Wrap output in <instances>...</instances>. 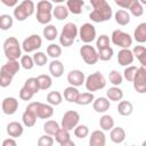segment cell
Masks as SVG:
<instances>
[{
  "label": "cell",
  "mask_w": 146,
  "mask_h": 146,
  "mask_svg": "<svg viewBox=\"0 0 146 146\" xmlns=\"http://www.w3.org/2000/svg\"><path fill=\"white\" fill-rule=\"evenodd\" d=\"M92 6V10L89 14V18L94 23L107 22L112 18L113 10L106 0H89Z\"/></svg>",
  "instance_id": "6da1fadb"
},
{
  "label": "cell",
  "mask_w": 146,
  "mask_h": 146,
  "mask_svg": "<svg viewBox=\"0 0 146 146\" xmlns=\"http://www.w3.org/2000/svg\"><path fill=\"white\" fill-rule=\"evenodd\" d=\"M52 2L48 0H40L36 3V21L42 24L47 25L52 19Z\"/></svg>",
  "instance_id": "7a4b0ae2"
},
{
  "label": "cell",
  "mask_w": 146,
  "mask_h": 146,
  "mask_svg": "<svg viewBox=\"0 0 146 146\" xmlns=\"http://www.w3.org/2000/svg\"><path fill=\"white\" fill-rule=\"evenodd\" d=\"M79 34V29L74 23H66L63 29L62 32L59 34V43L63 47H70L73 44V42L75 41V38Z\"/></svg>",
  "instance_id": "3957f363"
},
{
  "label": "cell",
  "mask_w": 146,
  "mask_h": 146,
  "mask_svg": "<svg viewBox=\"0 0 146 146\" xmlns=\"http://www.w3.org/2000/svg\"><path fill=\"white\" fill-rule=\"evenodd\" d=\"M22 44L15 36H9L3 42V52L7 59H18L22 55Z\"/></svg>",
  "instance_id": "277c9868"
},
{
  "label": "cell",
  "mask_w": 146,
  "mask_h": 146,
  "mask_svg": "<svg viewBox=\"0 0 146 146\" xmlns=\"http://www.w3.org/2000/svg\"><path fill=\"white\" fill-rule=\"evenodd\" d=\"M84 86H86V89L88 91H90V92L98 91V90H102V89L105 88L106 79H105V76L99 71H96V72L89 74L86 78Z\"/></svg>",
  "instance_id": "5b68a950"
},
{
  "label": "cell",
  "mask_w": 146,
  "mask_h": 146,
  "mask_svg": "<svg viewBox=\"0 0 146 146\" xmlns=\"http://www.w3.org/2000/svg\"><path fill=\"white\" fill-rule=\"evenodd\" d=\"M34 10H35V5L32 0H23L21 3H18L15 7L14 17L19 22H23L30 16H32Z\"/></svg>",
  "instance_id": "8992f818"
},
{
  "label": "cell",
  "mask_w": 146,
  "mask_h": 146,
  "mask_svg": "<svg viewBox=\"0 0 146 146\" xmlns=\"http://www.w3.org/2000/svg\"><path fill=\"white\" fill-rule=\"evenodd\" d=\"M115 5L123 9H129L132 16L140 17L144 14V7L139 0H114Z\"/></svg>",
  "instance_id": "52a82bcc"
},
{
  "label": "cell",
  "mask_w": 146,
  "mask_h": 146,
  "mask_svg": "<svg viewBox=\"0 0 146 146\" xmlns=\"http://www.w3.org/2000/svg\"><path fill=\"white\" fill-rule=\"evenodd\" d=\"M111 41L114 46H117L120 48H130L133 40L129 33L123 32L122 30H114L111 35Z\"/></svg>",
  "instance_id": "ba28073f"
},
{
  "label": "cell",
  "mask_w": 146,
  "mask_h": 146,
  "mask_svg": "<svg viewBox=\"0 0 146 146\" xmlns=\"http://www.w3.org/2000/svg\"><path fill=\"white\" fill-rule=\"evenodd\" d=\"M80 56L82 57L83 62L88 65H95L99 59L98 50H96V48L90 46L89 43H86L80 48Z\"/></svg>",
  "instance_id": "9c48e42d"
},
{
  "label": "cell",
  "mask_w": 146,
  "mask_h": 146,
  "mask_svg": "<svg viewBox=\"0 0 146 146\" xmlns=\"http://www.w3.org/2000/svg\"><path fill=\"white\" fill-rule=\"evenodd\" d=\"M80 121V114L76 111H66L62 117V122H60V127L67 129V130H74V128L79 124Z\"/></svg>",
  "instance_id": "30bf717a"
},
{
  "label": "cell",
  "mask_w": 146,
  "mask_h": 146,
  "mask_svg": "<svg viewBox=\"0 0 146 146\" xmlns=\"http://www.w3.org/2000/svg\"><path fill=\"white\" fill-rule=\"evenodd\" d=\"M42 46V39L38 34H31L27 38H25L22 42V49L25 52H33L40 49Z\"/></svg>",
  "instance_id": "8fae6325"
},
{
  "label": "cell",
  "mask_w": 146,
  "mask_h": 146,
  "mask_svg": "<svg viewBox=\"0 0 146 146\" xmlns=\"http://www.w3.org/2000/svg\"><path fill=\"white\" fill-rule=\"evenodd\" d=\"M80 40L84 43H90L96 39V27L91 23H84L79 29Z\"/></svg>",
  "instance_id": "7c38bea8"
},
{
  "label": "cell",
  "mask_w": 146,
  "mask_h": 146,
  "mask_svg": "<svg viewBox=\"0 0 146 146\" xmlns=\"http://www.w3.org/2000/svg\"><path fill=\"white\" fill-rule=\"evenodd\" d=\"M132 83H133V89L138 94H146V71L144 70L143 66L138 67Z\"/></svg>",
  "instance_id": "4fadbf2b"
},
{
  "label": "cell",
  "mask_w": 146,
  "mask_h": 146,
  "mask_svg": "<svg viewBox=\"0 0 146 146\" xmlns=\"http://www.w3.org/2000/svg\"><path fill=\"white\" fill-rule=\"evenodd\" d=\"M1 108L3 114L6 115H13L18 110V100L15 97H6L3 98L1 103Z\"/></svg>",
  "instance_id": "5bb4252c"
},
{
  "label": "cell",
  "mask_w": 146,
  "mask_h": 146,
  "mask_svg": "<svg viewBox=\"0 0 146 146\" xmlns=\"http://www.w3.org/2000/svg\"><path fill=\"white\" fill-rule=\"evenodd\" d=\"M67 82L71 86L80 87L86 82V75L80 70H72L67 74Z\"/></svg>",
  "instance_id": "9a60e30c"
},
{
  "label": "cell",
  "mask_w": 146,
  "mask_h": 146,
  "mask_svg": "<svg viewBox=\"0 0 146 146\" xmlns=\"http://www.w3.org/2000/svg\"><path fill=\"white\" fill-rule=\"evenodd\" d=\"M133 59H135L133 52L129 48H121V50H119V52H117V63L121 66H129L130 64H132Z\"/></svg>",
  "instance_id": "2e32d148"
},
{
  "label": "cell",
  "mask_w": 146,
  "mask_h": 146,
  "mask_svg": "<svg viewBox=\"0 0 146 146\" xmlns=\"http://www.w3.org/2000/svg\"><path fill=\"white\" fill-rule=\"evenodd\" d=\"M90 146H105L106 145V136L104 130H95L91 132L89 137Z\"/></svg>",
  "instance_id": "e0dca14e"
},
{
  "label": "cell",
  "mask_w": 146,
  "mask_h": 146,
  "mask_svg": "<svg viewBox=\"0 0 146 146\" xmlns=\"http://www.w3.org/2000/svg\"><path fill=\"white\" fill-rule=\"evenodd\" d=\"M36 115H38V119H49V117H51L54 115V107H52V105L38 102Z\"/></svg>",
  "instance_id": "ac0fdd59"
},
{
  "label": "cell",
  "mask_w": 146,
  "mask_h": 146,
  "mask_svg": "<svg viewBox=\"0 0 146 146\" xmlns=\"http://www.w3.org/2000/svg\"><path fill=\"white\" fill-rule=\"evenodd\" d=\"M110 99L107 97H98L92 103V108L97 113H105L110 110Z\"/></svg>",
  "instance_id": "d6986e66"
},
{
  "label": "cell",
  "mask_w": 146,
  "mask_h": 146,
  "mask_svg": "<svg viewBox=\"0 0 146 146\" xmlns=\"http://www.w3.org/2000/svg\"><path fill=\"white\" fill-rule=\"evenodd\" d=\"M23 132H24V128H23L22 123L17 122V121H13L7 124V133L9 135V137L18 138L23 135Z\"/></svg>",
  "instance_id": "ffe728a7"
},
{
  "label": "cell",
  "mask_w": 146,
  "mask_h": 146,
  "mask_svg": "<svg viewBox=\"0 0 146 146\" xmlns=\"http://www.w3.org/2000/svg\"><path fill=\"white\" fill-rule=\"evenodd\" d=\"M110 138L114 144H121L125 139V131L122 127H114L110 132Z\"/></svg>",
  "instance_id": "44dd1931"
},
{
  "label": "cell",
  "mask_w": 146,
  "mask_h": 146,
  "mask_svg": "<svg viewBox=\"0 0 146 146\" xmlns=\"http://www.w3.org/2000/svg\"><path fill=\"white\" fill-rule=\"evenodd\" d=\"M49 72L51 74V76L60 78L63 75V73H64V64L58 59L51 60L50 64H49Z\"/></svg>",
  "instance_id": "7402d4cb"
},
{
  "label": "cell",
  "mask_w": 146,
  "mask_h": 146,
  "mask_svg": "<svg viewBox=\"0 0 146 146\" xmlns=\"http://www.w3.org/2000/svg\"><path fill=\"white\" fill-rule=\"evenodd\" d=\"M21 66L22 65H21V62H18V59H8L7 63L1 66V70L6 71V72H8L15 76L18 73Z\"/></svg>",
  "instance_id": "603a6c76"
},
{
  "label": "cell",
  "mask_w": 146,
  "mask_h": 146,
  "mask_svg": "<svg viewBox=\"0 0 146 146\" xmlns=\"http://www.w3.org/2000/svg\"><path fill=\"white\" fill-rule=\"evenodd\" d=\"M66 7L68 8L70 13L74 15H80L84 7L83 0H66Z\"/></svg>",
  "instance_id": "cb8c5ba5"
},
{
  "label": "cell",
  "mask_w": 146,
  "mask_h": 146,
  "mask_svg": "<svg viewBox=\"0 0 146 146\" xmlns=\"http://www.w3.org/2000/svg\"><path fill=\"white\" fill-rule=\"evenodd\" d=\"M133 39L138 43L146 42V22L140 23L133 31Z\"/></svg>",
  "instance_id": "d4e9b609"
},
{
  "label": "cell",
  "mask_w": 146,
  "mask_h": 146,
  "mask_svg": "<svg viewBox=\"0 0 146 146\" xmlns=\"http://www.w3.org/2000/svg\"><path fill=\"white\" fill-rule=\"evenodd\" d=\"M114 18L115 22L121 26H125L130 23V14L124 9H117L114 14Z\"/></svg>",
  "instance_id": "484cf974"
},
{
  "label": "cell",
  "mask_w": 146,
  "mask_h": 146,
  "mask_svg": "<svg viewBox=\"0 0 146 146\" xmlns=\"http://www.w3.org/2000/svg\"><path fill=\"white\" fill-rule=\"evenodd\" d=\"M106 97L111 102H120L123 98V90L119 88V86H113L112 88L107 89Z\"/></svg>",
  "instance_id": "4316f807"
},
{
  "label": "cell",
  "mask_w": 146,
  "mask_h": 146,
  "mask_svg": "<svg viewBox=\"0 0 146 146\" xmlns=\"http://www.w3.org/2000/svg\"><path fill=\"white\" fill-rule=\"evenodd\" d=\"M36 119H38V116H36V114L34 112L25 108V111H24V113L22 115V121H23V124L25 127H27V128L33 127L35 124V122H36Z\"/></svg>",
  "instance_id": "83f0119b"
},
{
  "label": "cell",
  "mask_w": 146,
  "mask_h": 146,
  "mask_svg": "<svg viewBox=\"0 0 146 146\" xmlns=\"http://www.w3.org/2000/svg\"><path fill=\"white\" fill-rule=\"evenodd\" d=\"M80 91L78 90V87H74V86H70L67 88L64 89V99L68 103H75L78 96H79Z\"/></svg>",
  "instance_id": "f1b7e54d"
},
{
  "label": "cell",
  "mask_w": 146,
  "mask_h": 146,
  "mask_svg": "<svg viewBox=\"0 0 146 146\" xmlns=\"http://www.w3.org/2000/svg\"><path fill=\"white\" fill-rule=\"evenodd\" d=\"M42 34H43V36H44L46 40H48V41H54V40L58 36V30H57V27H56L55 25H52V24H47V25L43 27V30H42Z\"/></svg>",
  "instance_id": "f546056e"
},
{
  "label": "cell",
  "mask_w": 146,
  "mask_h": 146,
  "mask_svg": "<svg viewBox=\"0 0 146 146\" xmlns=\"http://www.w3.org/2000/svg\"><path fill=\"white\" fill-rule=\"evenodd\" d=\"M52 15H54V17H55L56 19H58V21H64V19H66V18L68 17L70 10H68V8H67L66 6H64V5H58V6H56V7L54 8Z\"/></svg>",
  "instance_id": "4dcf8cb0"
},
{
  "label": "cell",
  "mask_w": 146,
  "mask_h": 146,
  "mask_svg": "<svg viewBox=\"0 0 146 146\" xmlns=\"http://www.w3.org/2000/svg\"><path fill=\"white\" fill-rule=\"evenodd\" d=\"M133 111V106L129 100H120L117 105V112L122 116H129L131 115Z\"/></svg>",
  "instance_id": "1f68e13d"
},
{
  "label": "cell",
  "mask_w": 146,
  "mask_h": 146,
  "mask_svg": "<svg viewBox=\"0 0 146 146\" xmlns=\"http://www.w3.org/2000/svg\"><path fill=\"white\" fill-rule=\"evenodd\" d=\"M95 100V96L92 92L88 91V92H80L76 100H75V104L80 105V106H86V105H89L91 103H94Z\"/></svg>",
  "instance_id": "d6a6232c"
},
{
  "label": "cell",
  "mask_w": 146,
  "mask_h": 146,
  "mask_svg": "<svg viewBox=\"0 0 146 146\" xmlns=\"http://www.w3.org/2000/svg\"><path fill=\"white\" fill-rule=\"evenodd\" d=\"M99 127L104 131H111L114 128V119L108 114H104L99 119Z\"/></svg>",
  "instance_id": "836d02e7"
},
{
  "label": "cell",
  "mask_w": 146,
  "mask_h": 146,
  "mask_svg": "<svg viewBox=\"0 0 146 146\" xmlns=\"http://www.w3.org/2000/svg\"><path fill=\"white\" fill-rule=\"evenodd\" d=\"M54 137H55V140H56L60 146H63L66 141H68V140L71 139L70 130H67V129H65V128L60 127V128H59V130L56 132V135H55Z\"/></svg>",
  "instance_id": "e575fe53"
},
{
  "label": "cell",
  "mask_w": 146,
  "mask_h": 146,
  "mask_svg": "<svg viewBox=\"0 0 146 146\" xmlns=\"http://www.w3.org/2000/svg\"><path fill=\"white\" fill-rule=\"evenodd\" d=\"M59 128H60V127H59L58 122L55 121V120H48V121H46L44 124H43V130H44V132L48 133V135H50V136H55L56 132L59 130Z\"/></svg>",
  "instance_id": "d590c367"
},
{
  "label": "cell",
  "mask_w": 146,
  "mask_h": 146,
  "mask_svg": "<svg viewBox=\"0 0 146 146\" xmlns=\"http://www.w3.org/2000/svg\"><path fill=\"white\" fill-rule=\"evenodd\" d=\"M47 103L52 105V106H58L62 104L63 102V96L59 91H50L48 95H47Z\"/></svg>",
  "instance_id": "8d00e7d4"
},
{
  "label": "cell",
  "mask_w": 146,
  "mask_h": 146,
  "mask_svg": "<svg viewBox=\"0 0 146 146\" xmlns=\"http://www.w3.org/2000/svg\"><path fill=\"white\" fill-rule=\"evenodd\" d=\"M36 79L39 82L40 90H48L52 86V79L48 74H41V75L36 76Z\"/></svg>",
  "instance_id": "74e56055"
},
{
  "label": "cell",
  "mask_w": 146,
  "mask_h": 146,
  "mask_svg": "<svg viewBox=\"0 0 146 146\" xmlns=\"http://www.w3.org/2000/svg\"><path fill=\"white\" fill-rule=\"evenodd\" d=\"M132 52L141 65H146V48L144 46H135Z\"/></svg>",
  "instance_id": "f35d334b"
},
{
  "label": "cell",
  "mask_w": 146,
  "mask_h": 146,
  "mask_svg": "<svg viewBox=\"0 0 146 146\" xmlns=\"http://www.w3.org/2000/svg\"><path fill=\"white\" fill-rule=\"evenodd\" d=\"M14 25V19L10 15L8 14H2L0 16V29L2 31H7L9 29H11Z\"/></svg>",
  "instance_id": "ab89813d"
},
{
  "label": "cell",
  "mask_w": 146,
  "mask_h": 146,
  "mask_svg": "<svg viewBox=\"0 0 146 146\" xmlns=\"http://www.w3.org/2000/svg\"><path fill=\"white\" fill-rule=\"evenodd\" d=\"M13 79H14V75L1 70L0 68V86L2 88H6V87H9L13 82Z\"/></svg>",
  "instance_id": "60d3db41"
},
{
  "label": "cell",
  "mask_w": 146,
  "mask_h": 146,
  "mask_svg": "<svg viewBox=\"0 0 146 146\" xmlns=\"http://www.w3.org/2000/svg\"><path fill=\"white\" fill-rule=\"evenodd\" d=\"M47 55L54 59H57L60 55H62V48L60 46L56 44V43H50L47 47Z\"/></svg>",
  "instance_id": "b9f144b4"
},
{
  "label": "cell",
  "mask_w": 146,
  "mask_h": 146,
  "mask_svg": "<svg viewBox=\"0 0 146 146\" xmlns=\"http://www.w3.org/2000/svg\"><path fill=\"white\" fill-rule=\"evenodd\" d=\"M108 80L110 82L113 84V86H120L123 81V75L116 71V70H112L110 73H108Z\"/></svg>",
  "instance_id": "7bdbcfd3"
},
{
  "label": "cell",
  "mask_w": 146,
  "mask_h": 146,
  "mask_svg": "<svg viewBox=\"0 0 146 146\" xmlns=\"http://www.w3.org/2000/svg\"><path fill=\"white\" fill-rule=\"evenodd\" d=\"M114 55V50L112 47H107V48H103V49H98V57L100 60L107 62L110 59H112Z\"/></svg>",
  "instance_id": "ee69618b"
},
{
  "label": "cell",
  "mask_w": 146,
  "mask_h": 146,
  "mask_svg": "<svg viewBox=\"0 0 146 146\" xmlns=\"http://www.w3.org/2000/svg\"><path fill=\"white\" fill-rule=\"evenodd\" d=\"M24 87L27 88L29 90H31L34 95L38 94L39 90H40L39 82H38V79H36V78H29V79L24 82Z\"/></svg>",
  "instance_id": "f6af8a7d"
},
{
  "label": "cell",
  "mask_w": 146,
  "mask_h": 146,
  "mask_svg": "<svg viewBox=\"0 0 146 146\" xmlns=\"http://www.w3.org/2000/svg\"><path fill=\"white\" fill-rule=\"evenodd\" d=\"M19 62H21L22 67H23L24 70H26V71L32 70V68H33V66L35 65L33 57H32V56H30V55H23V56L21 57V60H19Z\"/></svg>",
  "instance_id": "bcb514c9"
},
{
  "label": "cell",
  "mask_w": 146,
  "mask_h": 146,
  "mask_svg": "<svg viewBox=\"0 0 146 146\" xmlns=\"http://www.w3.org/2000/svg\"><path fill=\"white\" fill-rule=\"evenodd\" d=\"M89 135V128L86 124H78L74 128V136L79 139H83Z\"/></svg>",
  "instance_id": "7dc6e473"
},
{
  "label": "cell",
  "mask_w": 146,
  "mask_h": 146,
  "mask_svg": "<svg viewBox=\"0 0 146 146\" xmlns=\"http://www.w3.org/2000/svg\"><path fill=\"white\" fill-rule=\"evenodd\" d=\"M137 70L138 67L137 66H133V65H129L124 68V72H123V78L129 81V82H132L133 79H135V75L137 73Z\"/></svg>",
  "instance_id": "c3c4849f"
},
{
  "label": "cell",
  "mask_w": 146,
  "mask_h": 146,
  "mask_svg": "<svg viewBox=\"0 0 146 146\" xmlns=\"http://www.w3.org/2000/svg\"><path fill=\"white\" fill-rule=\"evenodd\" d=\"M33 59H34V63H35L36 66H43L48 62L47 55L42 51H35L34 55H33Z\"/></svg>",
  "instance_id": "681fc988"
},
{
  "label": "cell",
  "mask_w": 146,
  "mask_h": 146,
  "mask_svg": "<svg viewBox=\"0 0 146 146\" xmlns=\"http://www.w3.org/2000/svg\"><path fill=\"white\" fill-rule=\"evenodd\" d=\"M96 47L97 49H103L110 47V36L106 34H102L96 40Z\"/></svg>",
  "instance_id": "f907efd6"
},
{
  "label": "cell",
  "mask_w": 146,
  "mask_h": 146,
  "mask_svg": "<svg viewBox=\"0 0 146 146\" xmlns=\"http://www.w3.org/2000/svg\"><path fill=\"white\" fill-rule=\"evenodd\" d=\"M52 144H54V138L48 133L41 136L38 139V146H51Z\"/></svg>",
  "instance_id": "816d5d0a"
},
{
  "label": "cell",
  "mask_w": 146,
  "mask_h": 146,
  "mask_svg": "<svg viewBox=\"0 0 146 146\" xmlns=\"http://www.w3.org/2000/svg\"><path fill=\"white\" fill-rule=\"evenodd\" d=\"M33 96H34V94L31 90H29L27 88H25L24 86L21 88V90H19V98L22 100H31Z\"/></svg>",
  "instance_id": "f5cc1de1"
},
{
  "label": "cell",
  "mask_w": 146,
  "mask_h": 146,
  "mask_svg": "<svg viewBox=\"0 0 146 146\" xmlns=\"http://www.w3.org/2000/svg\"><path fill=\"white\" fill-rule=\"evenodd\" d=\"M16 145H17V143H16L15 138H13V137H10L8 139H5L2 141V146H16Z\"/></svg>",
  "instance_id": "db71d44e"
},
{
  "label": "cell",
  "mask_w": 146,
  "mask_h": 146,
  "mask_svg": "<svg viewBox=\"0 0 146 146\" xmlns=\"http://www.w3.org/2000/svg\"><path fill=\"white\" fill-rule=\"evenodd\" d=\"M1 2L7 7H16L18 5V0H1Z\"/></svg>",
  "instance_id": "11a10c76"
},
{
  "label": "cell",
  "mask_w": 146,
  "mask_h": 146,
  "mask_svg": "<svg viewBox=\"0 0 146 146\" xmlns=\"http://www.w3.org/2000/svg\"><path fill=\"white\" fill-rule=\"evenodd\" d=\"M74 145H75V144H74V141H73L72 139H70V140H68V141H66L63 146H74Z\"/></svg>",
  "instance_id": "9f6ffc18"
},
{
  "label": "cell",
  "mask_w": 146,
  "mask_h": 146,
  "mask_svg": "<svg viewBox=\"0 0 146 146\" xmlns=\"http://www.w3.org/2000/svg\"><path fill=\"white\" fill-rule=\"evenodd\" d=\"M51 2H55V3H62V2H64V1H66V0H50Z\"/></svg>",
  "instance_id": "6f0895ef"
},
{
  "label": "cell",
  "mask_w": 146,
  "mask_h": 146,
  "mask_svg": "<svg viewBox=\"0 0 146 146\" xmlns=\"http://www.w3.org/2000/svg\"><path fill=\"white\" fill-rule=\"evenodd\" d=\"M139 2H140L143 6H146V0H139Z\"/></svg>",
  "instance_id": "680465c9"
},
{
  "label": "cell",
  "mask_w": 146,
  "mask_h": 146,
  "mask_svg": "<svg viewBox=\"0 0 146 146\" xmlns=\"http://www.w3.org/2000/svg\"><path fill=\"white\" fill-rule=\"evenodd\" d=\"M143 146H146V140H144V141H143Z\"/></svg>",
  "instance_id": "91938a15"
}]
</instances>
